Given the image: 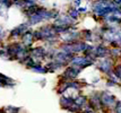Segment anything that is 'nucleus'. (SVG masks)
I'll return each mask as SVG.
<instances>
[{"label": "nucleus", "instance_id": "nucleus-1", "mask_svg": "<svg viewBox=\"0 0 121 113\" xmlns=\"http://www.w3.org/2000/svg\"><path fill=\"white\" fill-rule=\"evenodd\" d=\"M114 65H116V61L112 59L111 57H105V58L99 59L96 61L95 68L99 70L101 74H103L104 76H106V75H109L110 72L113 71Z\"/></svg>", "mask_w": 121, "mask_h": 113}, {"label": "nucleus", "instance_id": "nucleus-2", "mask_svg": "<svg viewBox=\"0 0 121 113\" xmlns=\"http://www.w3.org/2000/svg\"><path fill=\"white\" fill-rule=\"evenodd\" d=\"M83 70L84 69H82L80 67L69 65L62 70V72L59 75V78H62L65 80H75V79H78L79 75L82 74Z\"/></svg>", "mask_w": 121, "mask_h": 113}, {"label": "nucleus", "instance_id": "nucleus-3", "mask_svg": "<svg viewBox=\"0 0 121 113\" xmlns=\"http://www.w3.org/2000/svg\"><path fill=\"white\" fill-rule=\"evenodd\" d=\"M100 98H101V103H102V108L109 109V110H112L113 106L116 105V102L118 101L116 95L112 94L108 89L100 91Z\"/></svg>", "mask_w": 121, "mask_h": 113}, {"label": "nucleus", "instance_id": "nucleus-4", "mask_svg": "<svg viewBox=\"0 0 121 113\" xmlns=\"http://www.w3.org/2000/svg\"><path fill=\"white\" fill-rule=\"evenodd\" d=\"M70 65L80 67L82 69H86V68L95 66V62L93 60H91L88 57L84 55V54H75L71 61H70Z\"/></svg>", "mask_w": 121, "mask_h": 113}, {"label": "nucleus", "instance_id": "nucleus-5", "mask_svg": "<svg viewBox=\"0 0 121 113\" xmlns=\"http://www.w3.org/2000/svg\"><path fill=\"white\" fill-rule=\"evenodd\" d=\"M33 59L36 62H44L47 61V48L45 45H34L31 49V53H30Z\"/></svg>", "mask_w": 121, "mask_h": 113}, {"label": "nucleus", "instance_id": "nucleus-6", "mask_svg": "<svg viewBox=\"0 0 121 113\" xmlns=\"http://www.w3.org/2000/svg\"><path fill=\"white\" fill-rule=\"evenodd\" d=\"M28 28H31L30 25H28V23L25 22V23H22L19 24L18 26H16L15 28H13L9 34H8V38L10 40V41H18L19 38H21L22 34L24 32H26Z\"/></svg>", "mask_w": 121, "mask_h": 113}, {"label": "nucleus", "instance_id": "nucleus-7", "mask_svg": "<svg viewBox=\"0 0 121 113\" xmlns=\"http://www.w3.org/2000/svg\"><path fill=\"white\" fill-rule=\"evenodd\" d=\"M109 51H110V46L104 42L94 44V49H93V53L96 57V59H102L109 57Z\"/></svg>", "mask_w": 121, "mask_h": 113}, {"label": "nucleus", "instance_id": "nucleus-8", "mask_svg": "<svg viewBox=\"0 0 121 113\" xmlns=\"http://www.w3.org/2000/svg\"><path fill=\"white\" fill-rule=\"evenodd\" d=\"M73 57H74V54H69V53H66V52H63V51H60L58 49V51H57V53L54 55V58L52 60L54 61H57L59 65H61L63 67V69L67 67V66L70 65V61L73 59Z\"/></svg>", "mask_w": 121, "mask_h": 113}, {"label": "nucleus", "instance_id": "nucleus-9", "mask_svg": "<svg viewBox=\"0 0 121 113\" xmlns=\"http://www.w3.org/2000/svg\"><path fill=\"white\" fill-rule=\"evenodd\" d=\"M33 28H28L26 32H24L22 34L19 41L22 42V44L26 48H33L34 43H35V40H34V35H33Z\"/></svg>", "mask_w": 121, "mask_h": 113}, {"label": "nucleus", "instance_id": "nucleus-10", "mask_svg": "<svg viewBox=\"0 0 121 113\" xmlns=\"http://www.w3.org/2000/svg\"><path fill=\"white\" fill-rule=\"evenodd\" d=\"M88 105L92 106L95 111H100L102 108V103L100 98V91H94L88 95Z\"/></svg>", "mask_w": 121, "mask_h": 113}, {"label": "nucleus", "instance_id": "nucleus-11", "mask_svg": "<svg viewBox=\"0 0 121 113\" xmlns=\"http://www.w3.org/2000/svg\"><path fill=\"white\" fill-rule=\"evenodd\" d=\"M75 103V97L70 94H67L65 93L62 95H60V98H59V104H60V108L67 111L73 104Z\"/></svg>", "mask_w": 121, "mask_h": 113}, {"label": "nucleus", "instance_id": "nucleus-12", "mask_svg": "<svg viewBox=\"0 0 121 113\" xmlns=\"http://www.w3.org/2000/svg\"><path fill=\"white\" fill-rule=\"evenodd\" d=\"M80 32H82V40H84L85 42H87V43L94 44V38H95L94 29L85 28V29H82Z\"/></svg>", "mask_w": 121, "mask_h": 113}, {"label": "nucleus", "instance_id": "nucleus-13", "mask_svg": "<svg viewBox=\"0 0 121 113\" xmlns=\"http://www.w3.org/2000/svg\"><path fill=\"white\" fill-rule=\"evenodd\" d=\"M27 23H28L30 27H33V26H37V25L44 23V19H43V17L40 14L35 13V14H33L32 16H30L27 18Z\"/></svg>", "mask_w": 121, "mask_h": 113}, {"label": "nucleus", "instance_id": "nucleus-14", "mask_svg": "<svg viewBox=\"0 0 121 113\" xmlns=\"http://www.w3.org/2000/svg\"><path fill=\"white\" fill-rule=\"evenodd\" d=\"M44 65H45V67H47V69L49 72H58L59 70H63L62 66L59 65L58 62L54 61V60H49Z\"/></svg>", "mask_w": 121, "mask_h": 113}, {"label": "nucleus", "instance_id": "nucleus-15", "mask_svg": "<svg viewBox=\"0 0 121 113\" xmlns=\"http://www.w3.org/2000/svg\"><path fill=\"white\" fill-rule=\"evenodd\" d=\"M66 13L68 14L69 17H70L71 19H74L75 22H79V19H80V17H82L80 13L78 11V8H76V7H74V6H71V5L67 8Z\"/></svg>", "mask_w": 121, "mask_h": 113}, {"label": "nucleus", "instance_id": "nucleus-16", "mask_svg": "<svg viewBox=\"0 0 121 113\" xmlns=\"http://www.w3.org/2000/svg\"><path fill=\"white\" fill-rule=\"evenodd\" d=\"M30 70L33 71V72H35V74H40V75H45V74L49 72L47 69V67H45V65H44L43 62H36Z\"/></svg>", "mask_w": 121, "mask_h": 113}, {"label": "nucleus", "instance_id": "nucleus-17", "mask_svg": "<svg viewBox=\"0 0 121 113\" xmlns=\"http://www.w3.org/2000/svg\"><path fill=\"white\" fill-rule=\"evenodd\" d=\"M75 103L79 105L82 109H84L87 104H88V95H84V94H78L77 96L75 97Z\"/></svg>", "mask_w": 121, "mask_h": 113}, {"label": "nucleus", "instance_id": "nucleus-18", "mask_svg": "<svg viewBox=\"0 0 121 113\" xmlns=\"http://www.w3.org/2000/svg\"><path fill=\"white\" fill-rule=\"evenodd\" d=\"M109 57H111L116 62L117 61H120L121 60V46H119V48H110Z\"/></svg>", "mask_w": 121, "mask_h": 113}, {"label": "nucleus", "instance_id": "nucleus-19", "mask_svg": "<svg viewBox=\"0 0 121 113\" xmlns=\"http://www.w3.org/2000/svg\"><path fill=\"white\" fill-rule=\"evenodd\" d=\"M113 72H114V74L117 75V77L120 79V83H121V60L116 62L114 68H113Z\"/></svg>", "mask_w": 121, "mask_h": 113}, {"label": "nucleus", "instance_id": "nucleus-20", "mask_svg": "<svg viewBox=\"0 0 121 113\" xmlns=\"http://www.w3.org/2000/svg\"><path fill=\"white\" fill-rule=\"evenodd\" d=\"M67 111H68V112H70V113H82V112H83V109L80 108L79 105H77L76 103H74V104H73V105H71V106H70Z\"/></svg>", "mask_w": 121, "mask_h": 113}, {"label": "nucleus", "instance_id": "nucleus-21", "mask_svg": "<svg viewBox=\"0 0 121 113\" xmlns=\"http://www.w3.org/2000/svg\"><path fill=\"white\" fill-rule=\"evenodd\" d=\"M5 113H19L21 112V109L16 108V106H13V105H8L4 109Z\"/></svg>", "mask_w": 121, "mask_h": 113}, {"label": "nucleus", "instance_id": "nucleus-22", "mask_svg": "<svg viewBox=\"0 0 121 113\" xmlns=\"http://www.w3.org/2000/svg\"><path fill=\"white\" fill-rule=\"evenodd\" d=\"M112 112L113 113H121V101L120 100H118L116 102V105H114L113 109H112Z\"/></svg>", "mask_w": 121, "mask_h": 113}, {"label": "nucleus", "instance_id": "nucleus-23", "mask_svg": "<svg viewBox=\"0 0 121 113\" xmlns=\"http://www.w3.org/2000/svg\"><path fill=\"white\" fill-rule=\"evenodd\" d=\"M105 86L106 87H118V85H117L114 81L111 80V79H109V78H105Z\"/></svg>", "mask_w": 121, "mask_h": 113}, {"label": "nucleus", "instance_id": "nucleus-24", "mask_svg": "<svg viewBox=\"0 0 121 113\" xmlns=\"http://www.w3.org/2000/svg\"><path fill=\"white\" fill-rule=\"evenodd\" d=\"M78 11L80 13V15L83 16V15H86L87 14V11H88V8L86 7V6H80V7H78Z\"/></svg>", "mask_w": 121, "mask_h": 113}, {"label": "nucleus", "instance_id": "nucleus-25", "mask_svg": "<svg viewBox=\"0 0 121 113\" xmlns=\"http://www.w3.org/2000/svg\"><path fill=\"white\" fill-rule=\"evenodd\" d=\"M82 2H83V0H73V2H71V6H74L76 8H78L82 6Z\"/></svg>", "mask_w": 121, "mask_h": 113}, {"label": "nucleus", "instance_id": "nucleus-26", "mask_svg": "<svg viewBox=\"0 0 121 113\" xmlns=\"http://www.w3.org/2000/svg\"><path fill=\"white\" fill-rule=\"evenodd\" d=\"M100 80H101V79L99 78V77H95V79L93 78V81H92V84H93V85H95V84H97V83H99Z\"/></svg>", "mask_w": 121, "mask_h": 113}, {"label": "nucleus", "instance_id": "nucleus-27", "mask_svg": "<svg viewBox=\"0 0 121 113\" xmlns=\"http://www.w3.org/2000/svg\"><path fill=\"white\" fill-rule=\"evenodd\" d=\"M117 6H121V0H112Z\"/></svg>", "mask_w": 121, "mask_h": 113}, {"label": "nucleus", "instance_id": "nucleus-28", "mask_svg": "<svg viewBox=\"0 0 121 113\" xmlns=\"http://www.w3.org/2000/svg\"><path fill=\"white\" fill-rule=\"evenodd\" d=\"M0 113H5V111H4V109H0Z\"/></svg>", "mask_w": 121, "mask_h": 113}, {"label": "nucleus", "instance_id": "nucleus-29", "mask_svg": "<svg viewBox=\"0 0 121 113\" xmlns=\"http://www.w3.org/2000/svg\"><path fill=\"white\" fill-rule=\"evenodd\" d=\"M91 1H93V0H91Z\"/></svg>", "mask_w": 121, "mask_h": 113}]
</instances>
